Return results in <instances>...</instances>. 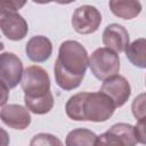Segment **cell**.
Instances as JSON below:
<instances>
[{
	"mask_svg": "<svg viewBox=\"0 0 146 146\" xmlns=\"http://www.w3.org/2000/svg\"><path fill=\"white\" fill-rule=\"evenodd\" d=\"M133 127H135V132H136L138 143L145 144V120L137 121V124Z\"/></svg>",
	"mask_w": 146,
	"mask_h": 146,
	"instance_id": "ffe728a7",
	"label": "cell"
},
{
	"mask_svg": "<svg viewBox=\"0 0 146 146\" xmlns=\"http://www.w3.org/2000/svg\"><path fill=\"white\" fill-rule=\"evenodd\" d=\"M25 5L24 1H13V0H0V16L9 10H17L21 9Z\"/></svg>",
	"mask_w": 146,
	"mask_h": 146,
	"instance_id": "d6986e66",
	"label": "cell"
},
{
	"mask_svg": "<svg viewBox=\"0 0 146 146\" xmlns=\"http://www.w3.org/2000/svg\"><path fill=\"white\" fill-rule=\"evenodd\" d=\"M30 146H64L62 140L51 133L41 132L35 136L30 141Z\"/></svg>",
	"mask_w": 146,
	"mask_h": 146,
	"instance_id": "e0dca14e",
	"label": "cell"
},
{
	"mask_svg": "<svg viewBox=\"0 0 146 146\" xmlns=\"http://www.w3.org/2000/svg\"><path fill=\"white\" fill-rule=\"evenodd\" d=\"M88 66L89 56L80 42L75 40L62 42L54 67L57 86L66 91L78 88L86 75Z\"/></svg>",
	"mask_w": 146,
	"mask_h": 146,
	"instance_id": "6da1fadb",
	"label": "cell"
},
{
	"mask_svg": "<svg viewBox=\"0 0 146 146\" xmlns=\"http://www.w3.org/2000/svg\"><path fill=\"white\" fill-rule=\"evenodd\" d=\"M0 119L6 125L16 130H25L31 124L29 110L18 104L5 105L0 110Z\"/></svg>",
	"mask_w": 146,
	"mask_h": 146,
	"instance_id": "30bf717a",
	"label": "cell"
},
{
	"mask_svg": "<svg viewBox=\"0 0 146 146\" xmlns=\"http://www.w3.org/2000/svg\"><path fill=\"white\" fill-rule=\"evenodd\" d=\"M99 91L108 96L115 107H121L128 102L131 95V87L124 76L114 75L103 82Z\"/></svg>",
	"mask_w": 146,
	"mask_h": 146,
	"instance_id": "9c48e42d",
	"label": "cell"
},
{
	"mask_svg": "<svg viewBox=\"0 0 146 146\" xmlns=\"http://www.w3.org/2000/svg\"><path fill=\"white\" fill-rule=\"evenodd\" d=\"M138 144L135 127L129 123H115L97 136L95 146H136Z\"/></svg>",
	"mask_w": 146,
	"mask_h": 146,
	"instance_id": "5b68a950",
	"label": "cell"
},
{
	"mask_svg": "<svg viewBox=\"0 0 146 146\" xmlns=\"http://www.w3.org/2000/svg\"><path fill=\"white\" fill-rule=\"evenodd\" d=\"M9 98V89L0 82V106H3Z\"/></svg>",
	"mask_w": 146,
	"mask_h": 146,
	"instance_id": "44dd1931",
	"label": "cell"
},
{
	"mask_svg": "<svg viewBox=\"0 0 146 146\" xmlns=\"http://www.w3.org/2000/svg\"><path fill=\"white\" fill-rule=\"evenodd\" d=\"M89 67L96 79L105 81L120 72V57L106 47L98 48L89 58Z\"/></svg>",
	"mask_w": 146,
	"mask_h": 146,
	"instance_id": "3957f363",
	"label": "cell"
},
{
	"mask_svg": "<svg viewBox=\"0 0 146 146\" xmlns=\"http://www.w3.org/2000/svg\"><path fill=\"white\" fill-rule=\"evenodd\" d=\"M97 135L86 128L71 130L65 139L66 146H95Z\"/></svg>",
	"mask_w": 146,
	"mask_h": 146,
	"instance_id": "9a60e30c",
	"label": "cell"
},
{
	"mask_svg": "<svg viewBox=\"0 0 146 146\" xmlns=\"http://www.w3.org/2000/svg\"><path fill=\"white\" fill-rule=\"evenodd\" d=\"M124 51L127 58L132 65L139 68L146 67V40L144 38L135 40L127 47Z\"/></svg>",
	"mask_w": 146,
	"mask_h": 146,
	"instance_id": "5bb4252c",
	"label": "cell"
},
{
	"mask_svg": "<svg viewBox=\"0 0 146 146\" xmlns=\"http://www.w3.org/2000/svg\"><path fill=\"white\" fill-rule=\"evenodd\" d=\"M108 6L111 11L122 19H132L141 13V3L139 1L112 0L108 2Z\"/></svg>",
	"mask_w": 146,
	"mask_h": 146,
	"instance_id": "4fadbf2b",
	"label": "cell"
},
{
	"mask_svg": "<svg viewBox=\"0 0 146 146\" xmlns=\"http://www.w3.org/2000/svg\"><path fill=\"white\" fill-rule=\"evenodd\" d=\"M115 108L112 99L100 91L75 94L65 105L66 115L74 121L105 122L114 114Z\"/></svg>",
	"mask_w": 146,
	"mask_h": 146,
	"instance_id": "7a4b0ae2",
	"label": "cell"
},
{
	"mask_svg": "<svg viewBox=\"0 0 146 146\" xmlns=\"http://www.w3.org/2000/svg\"><path fill=\"white\" fill-rule=\"evenodd\" d=\"M131 110L137 121L145 120V95L144 94H140L138 97L133 99Z\"/></svg>",
	"mask_w": 146,
	"mask_h": 146,
	"instance_id": "ac0fdd59",
	"label": "cell"
},
{
	"mask_svg": "<svg viewBox=\"0 0 146 146\" xmlns=\"http://www.w3.org/2000/svg\"><path fill=\"white\" fill-rule=\"evenodd\" d=\"M23 63L13 52L0 54V82L8 89L15 88L22 80Z\"/></svg>",
	"mask_w": 146,
	"mask_h": 146,
	"instance_id": "52a82bcc",
	"label": "cell"
},
{
	"mask_svg": "<svg viewBox=\"0 0 146 146\" xmlns=\"http://www.w3.org/2000/svg\"><path fill=\"white\" fill-rule=\"evenodd\" d=\"M25 106L29 111H31L34 114H46L51 111L54 107V96L49 91L47 95L38 98H24Z\"/></svg>",
	"mask_w": 146,
	"mask_h": 146,
	"instance_id": "2e32d148",
	"label": "cell"
},
{
	"mask_svg": "<svg viewBox=\"0 0 146 146\" xmlns=\"http://www.w3.org/2000/svg\"><path fill=\"white\" fill-rule=\"evenodd\" d=\"M26 56L35 63H42L50 58L52 52L51 41L44 35L32 36L25 46Z\"/></svg>",
	"mask_w": 146,
	"mask_h": 146,
	"instance_id": "7c38bea8",
	"label": "cell"
},
{
	"mask_svg": "<svg viewBox=\"0 0 146 146\" xmlns=\"http://www.w3.org/2000/svg\"><path fill=\"white\" fill-rule=\"evenodd\" d=\"M3 48H5V44H3V43H2L1 41H0V50H2Z\"/></svg>",
	"mask_w": 146,
	"mask_h": 146,
	"instance_id": "603a6c76",
	"label": "cell"
},
{
	"mask_svg": "<svg viewBox=\"0 0 146 146\" xmlns=\"http://www.w3.org/2000/svg\"><path fill=\"white\" fill-rule=\"evenodd\" d=\"M9 141L10 139L8 132L5 129L0 128V146H9Z\"/></svg>",
	"mask_w": 146,
	"mask_h": 146,
	"instance_id": "7402d4cb",
	"label": "cell"
},
{
	"mask_svg": "<svg viewBox=\"0 0 146 146\" xmlns=\"http://www.w3.org/2000/svg\"><path fill=\"white\" fill-rule=\"evenodd\" d=\"M0 30L7 39L11 41H19L26 36L29 25L25 18L18 14L17 10H9L0 16Z\"/></svg>",
	"mask_w": 146,
	"mask_h": 146,
	"instance_id": "ba28073f",
	"label": "cell"
},
{
	"mask_svg": "<svg viewBox=\"0 0 146 146\" xmlns=\"http://www.w3.org/2000/svg\"><path fill=\"white\" fill-rule=\"evenodd\" d=\"M103 43L115 52L124 51L129 46L128 30L116 23L107 25L103 32Z\"/></svg>",
	"mask_w": 146,
	"mask_h": 146,
	"instance_id": "8fae6325",
	"label": "cell"
},
{
	"mask_svg": "<svg viewBox=\"0 0 146 146\" xmlns=\"http://www.w3.org/2000/svg\"><path fill=\"white\" fill-rule=\"evenodd\" d=\"M21 86L24 91V98L42 97L50 91V78L44 68L32 65L23 72Z\"/></svg>",
	"mask_w": 146,
	"mask_h": 146,
	"instance_id": "277c9868",
	"label": "cell"
},
{
	"mask_svg": "<svg viewBox=\"0 0 146 146\" xmlns=\"http://www.w3.org/2000/svg\"><path fill=\"white\" fill-rule=\"evenodd\" d=\"M102 23V14L90 5L78 7L72 15V26L80 34H91L98 30Z\"/></svg>",
	"mask_w": 146,
	"mask_h": 146,
	"instance_id": "8992f818",
	"label": "cell"
}]
</instances>
